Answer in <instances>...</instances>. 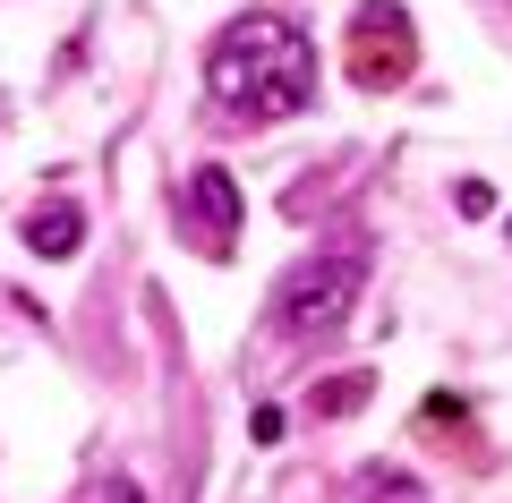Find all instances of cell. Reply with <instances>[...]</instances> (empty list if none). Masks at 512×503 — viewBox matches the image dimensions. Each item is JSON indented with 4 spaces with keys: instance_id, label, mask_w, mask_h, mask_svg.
<instances>
[{
    "instance_id": "obj_1",
    "label": "cell",
    "mask_w": 512,
    "mask_h": 503,
    "mask_svg": "<svg viewBox=\"0 0 512 503\" xmlns=\"http://www.w3.org/2000/svg\"><path fill=\"white\" fill-rule=\"evenodd\" d=\"M205 86H214V103L231 120H291V111L316 103V43L282 9H248V18L222 26Z\"/></svg>"
},
{
    "instance_id": "obj_2",
    "label": "cell",
    "mask_w": 512,
    "mask_h": 503,
    "mask_svg": "<svg viewBox=\"0 0 512 503\" xmlns=\"http://www.w3.org/2000/svg\"><path fill=\"white\" fill-rule=\"evenodd\" d=\"M359 290H367V239H342V248H316L282 273L274 316H282V333H333Z\"/></svg>"
},
{
    "instance_id": "obj_3",
    "label": "cell",
    "mask_w": 512,
    "mask_h": 503,
    "mask_svg": "<svg viewBox=\"0 0 512 503\" xmlns=\"http://www.w3.org/2000/svg\"><path fill=\"white\" fill-rule=\"evenodd\" d=\"M410 60H419V43H410V9H393V0H367L359 18H350V77H359L367 94L402 86Z\"/></svg>"
},
{
    "instance_id": "obj_4",
    "label": "cell",
    "mask_w": 512,
    "mask_h": 503,
    "mask_svg": "<svg viewBox=\"0 0 512 503\" xmlns=\"http://www.w3.org/2000/svg\"><path fill=\"white\" fill-rule=\"evenodd\" d=\"M188 214H197V239L205 248H231V231H239V188H231V171L222 162H197L188 171Z\"/></svg>"
},
{
    "instance_id": "obj_5",
    "label": "cell",
    "mask_w": 512,
    "mask_h": 503,
    "mask_svg": "<svg viewBox=\"0 0 512 503\" xmlns=\"http://www.w3.org/2000/svg\"><path fill=\"white\" fill-rule=\"evenodd\" d=\"M26 248L35 256H77L86 248V214H77V205H35V214H26Z\"/></svg>"
},
{
    "instance_id": "obj_6",
    "label": "cell",
    "mask_w": 512,
    "mask_h": 503,
    "mask_svg": "<svg viewBox=\"0 0 512 503\" xmlns=\"http://www.w3.org/2000/svg\"><path fill=\"white\" fill-rule=\"evenodd\" d=\"M367 393H376V376H367V367H350V376L316 384V418H342V410H359Z\"/></svg>"
},
{
    "instance_id": "obj_7",
    "label": "cell",
    "mask_w": 512,
    "mask_h": 503,
    "mask_svg": "<svg viewBox=\"0 0 512 503\" xmlns=\"http://www.w3.org/2000/svg\"><path fill=\"white\" fill-rule=\"evenodd\" d=\"M367 495H376V503H419V478H402V469H367Z\"/></svg>"
}]
</instances>
